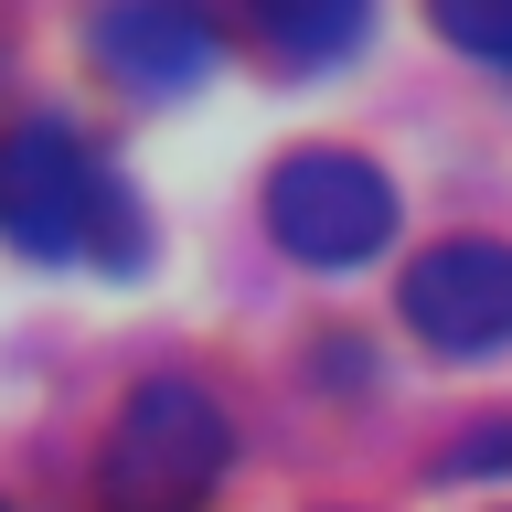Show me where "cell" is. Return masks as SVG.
<instances>
[{"mask_svg":"<svg viewBox=\"0 0 512 512\" xmlns=\"http://www.w3.org/2000/svg\"><path fill=\"white\" fill-rule=\"evenodd\" d=\"M0 235L43 267H139V203L107 171L86 128L64 118H22L0 128Z\"/></svg>","mask_w":512,"mask_h":512,"instance_id":"6da1fadb","label":"cell"},{"mask_svg":"<svg viewBox=\"0 0 512 512\" xmlns=\"http://www.w3.org/2000/svg\"><path fill=\"white\" fill-rule=\"evenodd\" d=\"M224 459H235V427H224V406L203 395V384L160 374L139 384L118 406V427H107V512H203V491L224 480Z\"/></svg>","mask_w":512,"mask_h":512,"instance_id":"7a4b0ae2","label":"cell"},{"mask_svg":"<svg viewBox=\"0 0 512 512\" xmlns=\"http://www.w3.org/2000/svg\"><path fill=\"white\" fill-rule=\"evenodd\" d=\"M267 235L299 267H363L395 235V192L363 150H288L267 171Z\"/></svg>","mask_w":512,"mask_h":512,"instance_id":"3957f363","label":"cell"},{"mask_svg":"<svg viewBox=\"0 0 512 512\" xmlns=\"http://www.w3.org/2000/svg\"><path fill=\"white\" fill-rule=\"evenodd\" d=\"M406 331L448 363H470V352H502L512 342V246L502 235H448L406 267Z\"/></svg>","mask_w":512,"mask_h":512,"instance_id":"277c9868","label":"cell"},{"mask_svg":"<svg viewBox=\"0 0 512 512\" xmlns=\"http://www.w3.org/2000/svg\"><path fill=\"white\" fill-rule=\"evenodd\" d=\"M96 64L128 96H192L214 75V22H192L171 0H118V11H96Z\"/></svg>","mask_w":512,"mask_h":512,"instance_id":"5b68a950","label":"cell"},{"mask_svg":"<svg viewBox=\"0 0 512 512\" xmlns=\"http://www.w3.org/2000/svg\"><path fill=\"white\" fill-rule=\"evenodd\" d=\"M256 32H267V43H278L288 64H331V54H352V43H363V11H320V0H278V11H256Z\"/></svg>","mask_w":512,"mask_h":512,"instance_id":"8992f818","label":"cell"},{"mask_svg":"<svg viewBox=\"0 0 512 512\" xmlns=\"http://www.w3.org/2000/svg\"><path fill=\"white\" fill-rule=\"evenodd\" d=\"M438 32L459 43V54H480V64L512 86V0H438Z\"/></svg>","mask_w":512,"mask_h":512,"instance_id":"52a82bcc","label":"cell"},{"mask_svg":"<svg viewBox=\"0 0 512 512\" xmlns=\"http://www.w3.org/2000/svg\"><path fill=\"white\" fill-rule=\"evenodd\" d=\"M470 470H502L512 480V416H480L470 438L448 448V480H470Z\"/></svg>","mask_w":512,"mask_h":512,"instance_id":"ba28073f","label":"cell"},{"mask_svg":"<svg viewBox=\"0 0 512 512\" xmlns=\"http://www.w3.org/2000/svg\"><path fill=\"white\" fill-rule=\"evenodd\" d=\"M0 512H11V502H0Z\"/></svg>","mask_w":512,"mask_h":512,"instance_id":"9c48e42d","label":"cell"}]
</instances>
